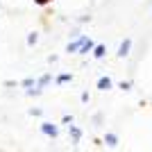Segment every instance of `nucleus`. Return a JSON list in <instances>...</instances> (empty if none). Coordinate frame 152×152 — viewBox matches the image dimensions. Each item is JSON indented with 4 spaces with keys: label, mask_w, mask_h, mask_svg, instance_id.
Segmentation results:
<instances>
[{
    "label": "nucleus",
    "mask_w": 152,
    "mask_h": 152,
    "mask_svg": "<svg viewBox=\"0 0 152 152\" xmlns=\"http://www.w3.org/2000/svg\"><path fill=\"white\" fill-rule=\"evenodd\" d=\"M37 39H39V34H37V32H32L30 37H27V43H30V45H34V43H37Z\"/></svg>",
    "instance_id": "nucleus-8"
},
{
    "label": "nucleus",
    "mask_w": 152,
    "mask_h": 152,
    "mask_svg": "<svg viewBox=\"0 0 152 152\" xmlns=\"http://www.w3.org/2000/svg\"><path fill=\"white\" fill-rule=\"evenodd\" d=\"M91 48H93V43H91V41H86V43L82 45V50H80V52H89Z\"/></svg>",
    "instance_id": "nucleus-9"
},
{
    "label": "nucleus",
    "mask_w": 152,
    "mask_h": 152,
    "mask_svg": "<svg viewBox=\"0 0 152 152\" xmlns=\"http://www.w3.org/2000/svg\"><path fill=\"white\" fill-rule=\"evenodd\" d=\"M86 43V39L80 37L77 41H73V43H68V52H75V50H82V45Z\"/></svg>",
    "instance_id": "nucleus-2"
},
{
    "label": "nucleus",
    "mask_w": 152,
    "mask_h": 152,
    "mask_svg": "<svg viewBox=\"0 0 152 152\" xmlns=\"http://www.w3.org/2000/svg\"><path fill=\"white\" fill-rule=\"evenodd\" d=\"M70 136H73V141H80V136H82V132H80L77 127H73V129H70Z\"/></svg>",
    "instance_id": "nucleus-6"
},
{
    "label": "nucleus",
    "mask_w": 152,
    "mask_h": 152,
    "mask_svg": "<svg viewBox=\"0 0 152 152\" xmlns=\"http://www.w3.org/2000/svg\"><path fill=\"white\" fill-rule=\"evenodd\" d=\"M104 52H107V48H104V45H95V48H93V55H95L98 59L104 57Z\"/></svg>",
    "instance_id": "nucleus-4"
},
{
    "label": "nucleus",
    "mask_w": 152,
    "mask_h": 152,
    "mask_svg": "<svg viewBox=\"0 0 152 152\" xmlns=\"http://www.w3.org/2000/svg\"><path fill=\"white\" fill-rule=\"evenodd\" d=\"M57 82H59V84H61V82H70V75H59Z\"/></svg>",
    "instance_id": "nucleus-10"
},
{
    "label": "nucleus",
    "mask_w": 152,
    "mask_h": 152,
    "mask_svg": "<svg viewBox=\"0 0 152 152\" xmlns=\"http://www.w3.org/2000/svg\"><path fill=\"white\" fill-rule=\"evenodd\" d=\"M48 82H50V77H48V75H43L41 80H39V86H43V84H48Z\"/></svg>",
    "instance_id": "nucleus-11"
},
{
    "label": "nucleus",
    "mask_w": 152,
    "mask_h": 152,
    "mask_svg": "<svg viewBox=\"0 0 152 152\" xmlns=\"http://www.w3.org/2000/svg\"><path fill=\"white\" fill-rule=\"evenodd\" d=\"M109 86H111V80H109V77H102L100 82H98V89H109Z\"/></svg>",
    "instance_id": "nucleus-5"
},
{
    "label": "nucleus",
    "mask_w": 152,
    "mask_h": 152,
    "mask_svg": "<svg viewBox=\"0 0 152 152\" xmlns=\"http://www.w3.org/2000/svg\"><path fill=\"white\" fill-rule=\"evenodd\" d=\"M129 48H132V41H129V39H125V41L121 43V50H118V57H127V55H129Z\"/></svg>",
    "instance_id": "nucleus-3"
},
{
    "label": "nucleus",
    "mask_w": 152,
    "mask_h": 152,
    "mask_svg": "<svg viewBox=\"0 0 152 152\" xmlns=\"http://www.w3.org/2000/svg\"><path fill=\"white\" fill-rule=\"evenodd\" d=\"M104 141H107L109 145H116V143H118V139H116L114 134H107V136H104Z\"/></svg>",
    "instance_id": "nucleus-7"
},
{
    "label": "nucleus",
    "mask_w": 152,
    "mask_h": 152,
    "mask_svg": "<svg viewBox=\"0 0 152 152\" xmlns=\"http://www.w3.org/2000/svg\"><path fill=\"white\" fill-rule=\"evenodd\" d=\"M41 129H43V134H48V136H52V139L57 136V127L52 125V123H43V125H41Z\"/></svg>",
    "instance_id": "nucleus-1"
}]
</instances>
